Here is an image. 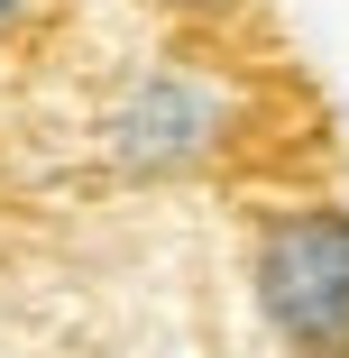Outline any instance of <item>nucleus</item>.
<instances>
[{
    "instance_id": "nucleus-3",
    "label": "nucleus",
    "mask_w": 349,
    "mask_h": 358,
    "mask_svg": "<svg viewBox=\"0 0 349 358\" xmlns=\"http://www.w3.org/2000/svg\"><path fill=\"white\" fill-rule=\"evenodd\" d=\"M157 10H166L175 28H193V37H239L266 0H157Z\"/></svg>"
},
{
    "instance_id": "nucleus-1",
    "label": "nucleus",
    "mask_w": 349,
    "mask_h": 358,
    "mask_svg": "<svg viewBox=\"0 0 349 358\" xmlns=\"http://www.w3.org/2000/svg\"><path fill=\"white\" fill-rule=\"evenodd\" d=\"M101 157L129 184H184L212 175L239 148V92L212 55H157L101 101Z\"/></svg>"
},
{
    "instance_id": "nucleus-4",
    "label": "nucleus",
    "mask_w": 349,
    "mask_h": 358,
    "mask_svg": "<svg viewBox=\"0 0 349 358\" xmlns=\"http://www.w3.org/2000/svg\"><path fill=\"white\" fill-rule=\"evenodd\" d=\"M28 19H37V0H0V37H19Z\"/></svg>"
},
{
    "instance_id": "nucleus-2",
    "label": "nucleus",
    "mask_w": 349,
    "mask_h": 358,
    "mask_svg": "<svg viewBox=\"0 0 349 358\" xmlns=\"http://www.w3.org/2000/svg\"><path fill=\"white\" fill-rule=\"evenodd\" d=\"M248 303L285 349H349V202L294 193L248 230Z\"/></svg>"
}]
</instances>
